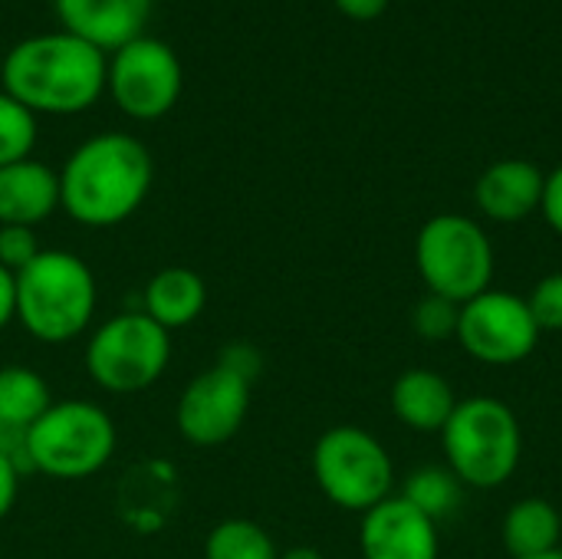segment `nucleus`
I'll return each mask as SVG.
<instances>
[{
	"instance_id": "4468645a",
	"label": "nucleus",
	"mask_w": 562,
	"mask_h": 559,
	"mask_svg": "<svg viewBox=\"0 0 562 559\" xmlns=\"http://www.w3.org/2000/svg\"><path fill=\"white\" fill-rule=\"evenodd\" d=\"M547 175L527 158L494 161L474 185V204L487 221L520 224L540 211Z\"/></svg>"
},
{
	"instance_id": "423d86ee",
	"label": "nucleus",
	"mask_w": 562,
	"mask_h": 559,
	"mask_svg": "<svg viewBox=\"0 0 562 559\" xmlns=\"http://www.w3.org/2000/svg\"><path fill=\"white\" fill-rule=\"evenodd\" d=\"M415 267L428 293L468 300L491 290L494 280V247L487 231L464 214H435L422 224L415 237Z\"/></svg>"
},
{
	"instance_id": "20e7f679",
	"label": "nucleus",
	"mask_w": 562,
	"mask_h": 559,
	"mask_svg": "<svg viewBox=\"0 0 562 559\" xmlns=\"http://www.w3.org/2000/svg\"><path fill=\"white\" fill-rule=\"evenodd\" d=\"M441 448L448 471L477 491L504 488L520 468L524 435L514 409L491 395L461 399L448 425L441 428Z\"/></svg>"
},
{
	"instance_id": "aec40b11",
	"label": "nucleus",
	"mask_w": 562,
	"mask_h": 559,
	"mask_svg": "<svg viewBox=\"0 0 562 559\" xmlns=\"http://www.w3.org/2000/svg\"><path fill=\"white\" fill-rule=\"evenodd\" d=\"M280 550L273 544V537L244 517H231L221 521L207 540H204V559H277Z\"/></svg>"
},
{
	"instance_id": "dca6fc26",
	"label": "nucleus",
	"mask_w": 562,
	"mask_h": 559,
	"mask_svg": "<svg viewBox=\"0 0 562 559\" xmlns=\"http://www.w3.org/2000/svg\"><path fill=\"white\" fill-rule=\"evenodd\" d=\"M392 415L418 432V435H441L448 418L458 409V395L451 382L435 369H405L392 385Z\"/></svg>"
},
{
	"instance_id": "2f4dec72",
	"label": "nucleus",
	"mask_w": 562,
	"mask_h": 559,
	"mask_svg": "<svg viewBox=\"0 0 562 559\" xmlns=\"http://www.w3.org/2000/svg\"><path fill=\"white\" fill-rule=\"evenodd\" d=\"M0 66H3V49H0Z\"/></svg>"
},
{
	"instance_id": "393cba45",
	"label": "nucleus",
	"mask_w": 562,
	"mask_h": 559,
	"mask_svg": "<svg viewBox=\"0 0 562 559\" xmlns=\"http://www.w3.org/2000/svg\"><path fill=\"white\" fill-rule=\"evenodd\" d=\"M40 257V241L33 227H0V267L10 273H20Z\"/></svg>"
},
{
	"instance_id": "9d476101",
	"label": "nucleus",
	"mask_w": 562,
	"mask_h": 559,
	"mask_svg": "<svg viewBox=\"0 0 562 559\" xmlns=\"http://www.w3.org/2000/svg\"><path fill=\"white\" fill-rule=\"evenodd\" d=\"M540 336L527 300L494 287L461 306L454 333L461 349L484 366H517L530 359Z\"/></svg>"
},
{
	"instance_id": "412c9836",
	"label": "nucleus",
	"mask_w": 562,
	"mask_h": 559,
	"mask_svg": "<svg viewBox=\"0 0 562 559\" xmlns=\"http://www.w3.org/2000/svg\"><path fill=\"white\" fill-rule=\"evenodd\" d=\"M461 488H464V484H461L448 468H418V471L408 474L402 497H405L412 507H418L425 517H431V521L438 524L441 517H448V514L458 511V504H461Z\"/></svg>"
},
{
	"instance_id": "bb28decb",
	"label": "nucleus",
	"mask_w": 562,
	"mask_h": 559,
	"mask_svg": "<svg viewBox=\"0 0 562 559\" xmlns=\"http://www.w3.org/2000/svg\"><path fill=\"white\" fill-rule=\"evenodd\" d=\"M16 494H20V471H16V461L0 448V521L13 511Z\"/></svg>"
},
{
	"instance_id": "a878e982",
	"label": "nucleus",
	"mask_w": 562,
	"mask_h": 559,
	"mask_svg": "<svg viewBox=\"0 0 562 559\" xmlns=\"http://www.w3.org/2000/svg\"><path fill=\"white\" fill-rule=\"evenodd\" d=\"M540 214L547 217V224L562 237V165H557L547 175L543 185V201H540Z\"/></svg>"
},
{
	"instance_id": "ddd939ff",
	"label": "nucleus",
	"mask_w": 562,
	"mask_h": 559,
	"mask_svg": "<svg viewBox=\"0 0 562 559\" xmlns=\"http://www.w3.org/2000/svg\"><path fill=\"white\" fill-rule=\"evenodd\" d=\"M151 3L155 0H53V10L59 16V30L112 56L125 43L145 36Z\"/></svg>"
},
{
	"instance_id": "7ed1b4c3",
	"label": "nucleus",
	"mask_w": 562,
	"mask_h": 559,
	"mask_svg": "<svg viewBox=\"0 0 562 559\" xmlns=\"http://www.w3.org/2000/svg\"><path fill=\"white\" fill-rule=\"evenodd\" d=\"M95 277L69 250H40L16 273V323L40 343L59 346L89 329L95 316Z\"/></svg>"
},
{
	"instance_id": "39448f33",
	"label": "nucleus",
	"mask_w": 562,
	"mask_h": 559,
	"mask_svg": "<svg viewBox=\"0 0 562 559\" xmlns=\"http://www.w3.org/2000/svg\"><path fill=\"white\" fill-rule=\"evenodd\" d=\"M115 441L119 435L105 409L66 399L53 402L43 418L23 432V455L33 471L53 481H82L112 461Z\"/></svg>"
},
{
	"instance_id": "6e6552de",
	"label": "nucleus",
	"mask_w": 562,
	"mask_h": 559,
	"mask_svg": "<svg viewBox=\"0 0 562 559\" xmlns=\"http://www.w3.org/2000/svg\"><path fill=\"white\" fill-rule=\"evenodd\" d=\"M171 362V333L142 310L109 316L86 346L89 379L112 392L132 395L155 385Z\"/></svg>"
},
{
	"instance_id": "4be33fe9",
	"label": "nucleus",
	"mask_w": 562,
	"mask_h": 559,
	"mask_svg": "<svg viewBox=\"0 0 562 559\" xmlns=\"http://www.w3.org/2000/svg\"><path fill=\"white\" fill-rule=\"evenodd\" d=\"M36 145V115L0 89V168L33 158Z\"/></svg>"
},
{
	"instance_id": "a211bd4d",
	"label": "nucleus",
	"mask_w": 562,
	"mask_h": 559,
	"mask_svg": "<svg viewBox=\"0 0 562 559\" xmlns=\"http://www.w3.org/2000/svg\"><path fill=\"white\" fill-rule=\"evenodd\" d=\"M562 514L547 497H520L501 524V544L510 559L543 557L560 550Z\"/></svg>"
},
{
	"instance_id": "c85d7f7f",
	"label": "nucleus",
	"mask_w": 562,
	"mask_h": 559,
	"mask_svg": "<svg viewBox=\"0 0 562 559\" xmlns=\"http://www.w3.org/2000/svg\"><path fill=\"white\" fill-rule=\"evenodd\" d=\"M16 320V273L0 267V329Z\"/></svg>"
},
{
	"instance_id": "f03ea898",
	"label": "nucleus",
	"mask_w": 562,
	"mask_h": 559,
	"mask_svg": "<svg viewBox=\"0 0 562 559\" xmlns=\"http://www.w3.org/2000/svg\"><path fill=\"white\" fill-rule=\"evenodd\" d=\"M151 181V152L135 135L99 132L59 168V208L82 227H115L145 204Z\"/></svg>"
},
{
	"instance_id": "7c9ffc66",
	"label": "nucleus",
	"mask_w": 562,
	"mask_h": 559,
	"mask_svg": "<svg viewBox=\"0 0 562 559\" xmlns=\"http://www.w3.org/2000/svg\"><path fill=\"white\" fill-rule=\"evenodd\" d=\"M530 559H562V547L560 550H550V554H543V557H530Z\"/></svg>"
},
{
	"instance_id": "b1692460",
	"label": "nucleus",
	"mask_w": 562,
	"mask_h": 559,
	"mask_svg": "<svg viewBox=\"0 0 562 559\" xmlns=\"http://www.w3.org/2000/svg\"><path fill=\"white\" fill-rule=\"evenodd\" d=\"M527 306L540 333H562V270L537 280V287L527 297Z\"/></svg>"
},
{
	"instance_id": "9b49d317",
	"label": "nucleus",
	"mask_w": 562,
	"mask_h": 559,
	"mask_svg": "<svg viewBox=\"0 0 562 559\" xmlns=\"http://www.w3.org/2000/svg\"><path fill=\"white\" fill-rule=\"evenodd\" d=\"M250 379L254 376H247L231 359H221L217 366L194 376L175 409V425L181 438L198 448L231 441L244 428V418L250 412Z\"/></svg>"
},
{
	"instance_id": "f8f14e48",
	"label": "nucleus",
	"mask_w": 562,
	"mask_h": 559,
	"mask_svg": "<svg viewBox=\"0 0 562 559\" xmlns=\"http://www.w3.org/2000/svg\"><path fill=\"white\" fill-rule=\"evenodd\" d=\"M362 559H438V524L405 497H385L362 514Z\"/></svg>"
},
{
	"instance_id": "6ab92c4d",
	"label": "nucleus",
	"mask_w": 562,
	"mask_h": 559,
	"mask_svg": "<svg viewBox=\"0 0 562 559\" xmlns=\"http://www.w3.org/2000/svg\"><path fill=\"white\" fill-rule=\"evenodd\" d=\"M53 405L46 379L30 366H0V425L10 432H26Z\"/></svg>"
},
{
	"instance_id": "0eeeda50",
	"label": "nucleus",
	"mask_w": 562,
	"mask_h": 559,
	"mask_svg": "<svg viewBox=\"0 0 562 559\" xmlns=\"http://www.w3.org/2000/svg\"><path fill=\"white\" fill-rule=\"evenodd\" d=\"M313 478L329 504L366 514L392 497L395 465L375 435L359 425H336L313 448Z\"/></svg>"
},
{
	"instance_id": "f3484780",
	"label": "nucleus",
	"mask_w": 562,
	"mask_h": 559,
	"mask_svg": "<svg viewBox=\"0 0 562 559\" xmlns=\"http://www.w3.org/2000/svg\"><path fill=\"white\" fill-rule=\"evenodd\" d=\"M207 306V287L201 273L188 267H165L158 270L142 293V313L151 316L161 329L175 333L191 326Z\"/></svg>"
},
{
	"instance_id": "cd10ccee",
	"label": "nucleus",
	"mask_w": 562,
	"mask_h": 559,
	"mask_svg": "<svg viewBox=\"0 0 562 559\" xmlns=\"http://www.w3.org/2000/svg\"><path fill=\"white\" fill-rule=\"evenodd\" d=\"M333 3L339 7L342 16L359 20V23H369V20L382 16L385 7H389V0H333Z\"/></svg>"
},
{
	"instance_id": "5701e85b",
	"label": "nucleus",
	"mask_w": 562,
	"mask_h": 559,
	"mask_svg": "<svg viewBox=\"0 0 562 559\" xmlns=\"http://www.w3.org/2000/svg\"><path fill=\"white\" fill-rule=\"evenodd\" d=\"M458 316H461V306L454 300H445L438 293H428L425 300H418L415 306V333L428 343H445L458 333Z\"/></svg>"
},
{
	"instance_id": "1a4fd4ad",
	"label": "nucleus",
	"mask_w": 562,
	"mask_h": 559,
	"mask_svg": "<svg viewBox=\"0 0 562 559\" xmlns=\"http://www.w3.org/2000/svg\"><path fill=\"white\" fill-rule=\"evenodd\" d=\"M105 89L128 119L155 122L178 105L184 69L178 53L165 40L145 33L109 56Z\"/></svg>"
},
{
	"instance_id": "f257e3e1",
	"label": "nucleus",
	"mask_w": 562,
	"mask_h": 559,
	"mask_svg": "<svg viewBox=\"0 0 562 559\" xmlns=\"http://www.w3.org/2000/svg\"><path fill=\"white\" fill-rule=\"evenodd\" d=\"M105 69V53L66 30H49L3 53L0 89L33 115H79L102 99Z\"/></svg>"
},
{
	"instance_id": "c756f323",
	"label": "nucleus",
	"mask_w": 562,
	"mask_h": 559,
	"mask_svg": "<svg viewBox=\"0 0 562 559\" xmlns=\"http://www.w3.org/2000/svg\"><path fill=\"white\" fill-rule=\"evenodd\" d=\"M277 559H326L316 547H290V550H283Z\"/></svg>"
},
{
	"instance_id": "2eb2a0df",
	"label": "nucleus",
	"mask_w": 562,
	"mask_h": 559,
	"mask_svg": "<svg viewBox=\"0 0 562 559\" xmlns=\"http://www.w3.org/2000/svg\"><path fill=\"white\" fill-rule=\"evenodd\" d=\"M59 208V171L36 158L0 168V227H36Z\"/></svg>"
}]
</instances>
